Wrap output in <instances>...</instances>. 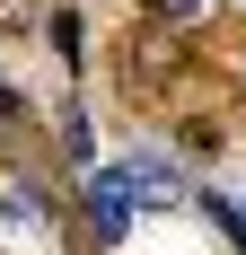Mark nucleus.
Wrapping results in <instances>:
<instances>
[{
	"mask_svg": "<svg viewBox=\"0 0 246 255\" xmlns=\"http://www.w3.org/2000/svg\"><path fill=\"white\" fill-rule=\"evenodd\" d=\"M132 220H141L132 176H123V167H88V176H79V229L97 238V247H123V238H132Z\"/></svg>",
	"mask_w": 246,
	"mask_h": 255,
	"instance_id": "obj_1",
	"label": "nucleus"
},
{
	"mask_svg": "<svg viewBox=\"0 0 246 255\" xmlns=\"http://www.w3.org/2000/svg\"><path fill=\"white\" fill-rule=\"evenodd\" d=\"M123 176H132V203H141V211H176V203H185V167L158 158V150H141Z\"/></svg>",
	"mask_w": 246,
	"mask_h": 255,
	"instance_id": "obj_2",
	"label": "nucleus"
},
{
	"mask_svg": "<svg viewBox=\"0 0 246 255\" xmlns=\"http://www.w3.org/2000/svg\"><path fill=\"white\" fill-rule=\"evenodd\" d=\"M202 211H211V220L229 229V247L246 255V211H238V194H229V185H211V194H202Z\"/></svg>",
	"mask_w": 246,
	"mask_h": 255,
	"instance_id": "obj_3",
	"label": "nucleus"
},
{
	"mask_svg": "<svg viewBox=\"0 0 246 255\" xmlns=\"http://www.w3.org/2000/svg\"><path fill=\"white\" fill-rule=\"evenodd\" d=\"M62 150H71V158H88V150H97V132H88V106H62Z\"/></svg>",
	"mask_w": 246,
	"mask_h": 255,
	"instance_id": "obj_4",
	"label": "nucleus"
},
{
	"mask_svg": "<svg viewBox=\"0 0 246 255\" xmlns=\"http://www.w3.org/2000/svg\"><path fill=\"white\" fill-rule=\"evenodd\" d=\"M53 44H62V62H79V53H88V35H79V18H53Z\"/></svg>",
	"mask_w": 246,
	"mask_h": 255,
	"instance_id": "obj_5",
	"label": "nucleus"
},
{
	"mask_svg": "<svg viewBox=\"0 0 246 255\" xmlns=\"http://www.w3.org/2000/svg\"><path fill=\"white\" fill-rule=\"evenodd\" d=\"M35 18H44L35 0H0V26H35Z\"/></svg>",
	"mask_w": 246,
	"mask_h": 255,
	"instance_id": "obj_6",
	"label": "nucleus"
},
{
	"mask_svg": "<svg viewBox=\"0 0 246 255\" xmlns=\"http://www.w3.org/2000/svg\"><path fill=\"white\" fill-rule=\"evenodd\" d=\"M194 9H202V0H149V18H176V26L194 18Z\"/></svg>",
	"mask_w": 246,
	"mask_h": 255,
	"instance_id": "obj_7",
	"label": "nucleus"
},
{
	"mask_svg": "<svg viewBox=\"0 0 246 255\" xmlns=\"http://www.w3.org/2000/svg\"><path fill=\"white\" fill-rule=\"evenodd\" d=\"M238 211H246V185H238Z\"/></svg>",
	"mask_w": 246,
	"mask_h": 255,
	"instance_id": "obj_8",
	"label": "nucleus"
}]
</instances>
